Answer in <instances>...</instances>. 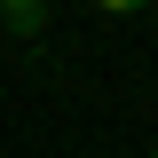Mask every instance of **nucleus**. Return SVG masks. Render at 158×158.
<instances>
[{
    "mask_svg": "<svg viewBox=\"0 0 158 158\" xmlns=\"http://www.w3.org/2000/svg\"><path fill=\"white\" fill-rule=\"evenodd\" d=\"M48 8H32V0H0V32H16V40H48Z\"/></svg>",
    "mask_w": 158,
    "mask_h": 158,
    "instance_id": "1",
    "label": "nucleus"
},
{
    "mask_svg": "<svg viewBox=\"0 0 158 158\" xmlns=\"http://www.w3.org/2000/svg\"><path fill=\"white\" fill-rule=\"evenodd\" d=\"M150 158H158V142H150Z\"/></svg>",
    "mask_w": 158,
    "mask_h": 158,
    "instance_id": "2",
    "label": "nucleus"
}]
</instances>
